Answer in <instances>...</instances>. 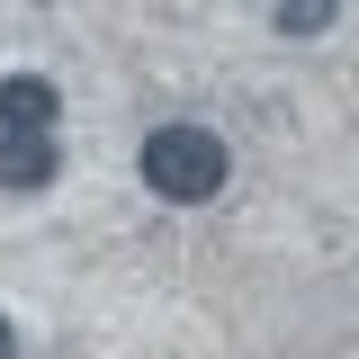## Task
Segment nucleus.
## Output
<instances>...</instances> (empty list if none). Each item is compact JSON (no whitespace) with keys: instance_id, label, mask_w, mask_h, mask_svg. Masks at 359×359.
<instances>
[{"instance_id":"nucleus-1","label":"nucleus","mask_w":359,"mask_h":359,"mask_svg":"<svg viewBox=\"0 0 359 359\" xmlns=\"http://www.w3.org/2000/svg\"><path fill=\"white\" fill-rule=\"evenodd\" d=\"M135 171H144V189L153 198H171V207H207L224 180H233V153H224L216 126H153L144 135V153H135Z\"/></svg>"},{"instance_id":"nucleus-2","label":"nucleus","mask_w":359,"mask_h":359,"mask_svg":"<svg viewBox=\"0 0 359 359\" xmlns=\"http://www.w3.org/2000/svg\"><path fill=\"white\" fill-rule=\"evenodd\" d=\"M54 117H63V90L45 72H9L0 81V135H54Z\"/></svg>"},{"instance_id":"nucleus-3","label":"nucleus","mask_w":359,"mask_h":359,"mask_svg":"<svg viewBox=\"0 0 359 359\" xmlns=\"http://www.w3.org/2000/svg\"><path fill=\"white\" fill-rule=\"evenodd\" d=\"M45 180H63V144H54V135H0V189L27 198Z\"/></svg>"},{"instance_id":"nucleus-4","label":"nucleus","mask_w":359,"mask_h":359,"mask_svg":"<svg viewBox=\"0 0 359 359\" xmlns=\"http://www.w3.org/2000/svg\"><path fill=\"white\" fill-rule=\"evenodd\" d=\"M269 18H278V36H323V27H332V18H341V0H278V9H269Z\"/></svg>"},{"instance_id":"nucleus-5","label":"nucleus","mask_w":359,"mask_h":359,"mask_svg":"<svg viewBox=\"0 0 359 359\" xmlns=\"http://www.w3.org/2000/svg\"><path fill=\"white\" fill-rule=\"evenodd\" d=\"M0 359H18V332H9V314H0Z\"/></svg>"}]
</instances>
